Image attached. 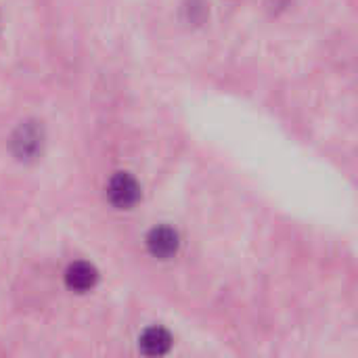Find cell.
Segmentation results:
<instances>
[{
	"label": "cell",
	"mask_w": 358,
	"mask_h": 358,
	"mask_svg": "<svg viewBox=\"0 0 358 358\" xmlns=\"http://www.w3.org/2000/svg\"><path fill=\"white\" fill-rule=\"evenodd\" d=\"M107 199L111 206L128 210L141 199V187L128 172H115L107 182Z\"/></svg>",
	"instance_id": "obj_1"
},
{
	"label": "cell",
	"mask_w": 358,
	"mask_h": 358,
	"mask_svg": "<svg viewBox=\"0 0 358 358\" xmlns=\"http://www.w3.org/2000/svg\"><path fill=\"white\" fill-rule=\"evenodd\" d=\"M13 151L19 159H34L42 151V130L34 122H25L13 134Z\"/></svg>",
	"instance_id": "obj_2"
},
{
	"label": "cell",
	"mask_w": 358,
	"mask_h": 358,
	"mask_svg": "<svg viewBox=\"0 0 358 358\" xmlns=\"http://www.w3.org/2000/svg\"><path fill=\"white\" fill-rule=\"evenodd\" d=\"M180 245V237L172 227H155L149 235H147V250L151 252V256L168 260L178 252Z\"/></svg>",
	"instance_id": "obj_3"
},
{
	"label": "cell",
	"mask_w": 358,
	"mask_h": 358,
	"mask_svg": "<svg viewBox=\"0 0 358 358\" xmlns=\"http://www.w3.org/2000/svg\"><path fill=\"white\" fill-rule=\"evenodd\" d=\"M99 281V271L90 262H73L65 271V285L71 292L84 294L90 292Z\"/></svg>",
	"instance_id": "obj_4"
},
{
	"label": "cell",
	"mask_w": 358,
	"mask_h": 358,
	"mask_svg": "<svg viewBox=\"0 0 358 358\" xmlns=\"http://www.w3.org/2000/svg\"><path fill=\"white\" fill-rule=\"evenodd\" d=\"M172 338L164 327H149L138 338V348L147 357H162L170 350Z\"/></svg>",
	"instance_id": "obj_5"
}]
</instances>
